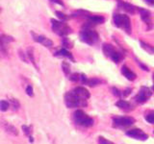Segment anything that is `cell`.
<instances>
[{"instance_id":"52a82bcc","label":"cell","mask_w":154,"mask_h":144,"mask_svg":"<svg viewBox=\"0 0 154 144\" xmlns=\"http://www.w3.org/2000/svg\"><path fill=\"white\" fill-rule=\"evenodd\" d=\"M136 122V119L130 116H115L113 117L114 126L118 128H127L133 125Z\"/></svg>"},{"instance_id":"836d02e7","label":"cell","mask_w":154,"mask_h":144,"mask_svg":"<svg viewBox=\"0 0 154 144\" xmlns=\"http://www.w3.org/2000/svg\"><path fill=\"white\" fill-rule=\"evenodd\" d=\"M19 56H20L21 60H22L23 62H28V61H27V58L25 57L24 53H22V51H21V50H19Z\"/></svg>"},{"instance_id":"5bb4252c","label":"cell","mask_w":154,"mask_h":144,"mask_svg":"<svg viewBox=\"0 0 154 144\" xmlns=\"http://www.w3.org/2000/svg\"><path fill=\"white\" fill-rule=\"evenodd\" d=\"M121 73H123V75L129 81H134L137 77L136 74H135L132 70H130L127 66H125V65L121 67Z\"/></svg>"},{"instance_id":"8992f818","label":"cell","mask_w":154,"mask_h":144,"mask_svg":"<svg viewBox=\"0 0 154 144\" xmlns=\"http://www.w3.org/2000/svg\"><path fill=\"white\" fill-rule=\"evenodd\" d=\"M52 22V29L57 35L61 36H66L71 33V29L67 23L63 21H58L56 19H51Z\"/></svg>"},{"instance_id":"7c38bea8","label":"cell","mask_w":154,"mask_h":144,"mask_svg":"<svg viewBox=\"0 0 154 144\" xmlns=\"http://www.w3.org/2000/svg\"><path fill=\"white\" fill-rule=\"evenodd\" d=\"M73 91H74V93L78 96V97H80L81 99L86 100V101L90 98V96H91L89 90H88L87 88H83V86H77V88H74Z\"/></svg>"},{"instance_id":"f1b7e54d","label":"cell","mask_w":154,"mask_h":144,"mask_svg":"<svg viewBox=\"0 0 154 144\" xmlns=\"http://www.w3.org/2000/svg\"><path fill=\"white\" fill-rule=\"evenodd\" d=\"M63 45L65 47H67V48H71V47H72V43H71L67 38H63Z\"/></svg>"},{"instance_id":"e575fe53","label":"cell","mask_w":154,"mask_h":144,"mask_svg":"<svg viewBox=\"0 0 154 144\" xmlns=\"http://www.w3.org/2000/svg\"><path fill=\"white\" fill-rule=\"evenodd\" d=\"M131 90H132L131 88H126V90L123 91V94L126 97V96H128L129 94H130V92H131Z\"/></svg>"},{"instance_id":"8fae6325","label":"cell","mask_w":154,"mask_h":144,"mask_svg":"<svg viewBox=\"0 0 154 144\" xmlns=\"http://www.w3.org/2000/svg\"><path fill=\"white\" fill-rule=\"evenodd\" d=\"M31 34H32V36H33L34 40L37 41V42L42 43L44 46L48 47V48H50V47L53 46V41L51 40H49V38H46V36H44L37 35V34H35L34 32H31Z\"/></svg>"},{"instance_id":"ab89813d","label":"cell","mask_w":154,"mask_h":144,"mask_svg":"<svg viewBox=\"0 0 154 144\" xmlns=\"http://www.w3.org/2000/svg\"><path fill=\"white\" fill-rule=\"evenodd\" d=\"M153 88V90H154V86H153V88Z\"/></svg>"},{"instance_id":"277c9868","label":"cell","mask_w":154,"mask_h":144,"mask_svg":"<svg viewBox=\"0 0 154 144\" xmlns=\"http://www.w3.org/2000/svg\"><path fill=\"white\" fill-rule=\"evenodd\" d=\"M102 50H103V53L105 54V56L110 58V59L112 60L114 62H116V64L121 62L124 58L123 54H121V52H119L112 44L104 43L102 46Z\"/></svg>"},{"instance_id":"74e56055","label":"cell","mask_w":154,"mask_h":144,"mask_svg":"<svg viewBox=\"0 0 154 144\" xmlns=\"http://www.w3.org/2000/svg\"><path fill=\"white\" fill-rule=\"evenodd\" d=\"M29 141H30L31 143H32V142H33V141H34V138L32 137H30V135H29Z\"/></svg>"},{"instance_id":"484cf974","label":"cell","mask_w":154,"mask_h":144,"mask_svg":"<svg viewBox=\"0 0 154 144\" xmlns=\"http://www.w3.org/2000/svg\"><path fill=\"white\" fill-rule=\"evenodd\" d=\"M55 14H56L57 17H59L61 20H63V21H66V20H68V15H66L65 14H63L62 12L56 11V13H55Z\"/></svg>"},{"instance_id":"44dd1931","label":"cell","mask_w":154,"mask_h":144,"mask_svg":"<svg viewBox=\"0 0 154 144\" xmlns=\"http://www.w3.org/2000/svg\"><path fill=\"white\" fill-rule=\"evenodd\" d=\"M10 108L9 102L6 100H1L0 101V111H7Z\"/></svg>"},{"instance_id":"1f68e13d","label":"cell","mask_w":154,"mask_h":144,"mask_svg":"<svg viewBox=\"0 0 154 144\" xmlns=\"http://www.w3.org/2000/svg\"><path fill=\"white\" fill-rule=\"evenodd\" d=\"M112 90H113V93H114V95L117 96V97H121V91H119L118 88H112Z\"/></svg>"},{"instance_id":"d4e9b609","label":"cell","mask_w":154,"mask_h":144,"mask_svg":"<svg viewBox=\"0 0 154 144\" xmlns=\"http://www.w3.org/2000/svg\"><path fill=\"white\" fill-rule=\"evenodd\" d=\"M11 104H12V107L14 108L15 111H17L20 107L19 102H18L17 99H11Z\"/></svg>"},{"instance_id":"9c48e42d","label":"cell","mask_w":154,"mask_h":144,"mask_svg":"<svg viewBox=\"0 0 154 144\" xmlns=\"http://www.w3.org/2000/svg\"><path fill=\"white\" fill-rule=\"evenodd\" d=\"M125 135H128V137H132V138H135V139L143 140V141L147 140L148 138V135H147V133H144L142 130H140V129L129 130L125 133Z\"/></svg>"},{"instance_id":"60d3db41","label":"cell","mask_w":154,"mask_h":144,"mask_svg":"<svg viewBox=\"0 0 154 144\" xmlns=\"http://www.w3.org/2000/svg\"><path fill=\"white\" fill-rule=\"evenodd\" d=\"M0 12H1V8H0Z\"/></svg>"},{"instance_id":"f35d334b","label":"cell","mask_w":154,"mask_h":144,"mask_svg":"<svg viewBox=\"0 0 154 144\" xmlns=\"http://www.w3.org/2000/svg\"><path fill=\"white\" fill-rule=\"evenodd\" d=\"M153 80H154V74H153Z\"/></svg>"},{"instance_id":"6da1fadb","label":"cell","mask_w":154,"mask_h":144,"mask_svg":"<svg viewBox=\"0 0 154 144\" xmlns=\"http://www.w3.org/2000/svg\"><path fill=\"white\" fill-rule=\"evenodd\" d=\"M92 26H94L91 24L89 21H88L86 24L83 26L82 30L79 33V38L80 40L83 41V42L90 44V45H92V44L96 43L98 41V38H99V36L96 33V31L92 30Z\"/></svg>"},{"instance_id":"d6986e66","label":"cell","mask_w":154,"mask_h":144,"mask_svg":"<svg viewBox=\"0 0 154 144\" xmlns=\"http://www.w3.org/2000/svg\"><path fill=\"white\" fill-rule=\"evenodd\" d=\"M101 83H102V81L97 79V78H91V79H87L85 85H88L89 86H95Z\"/></svg>"},{"instance_id":"4dcf8cb0","label":"cell","mask_w":154,"mask_h":144,"mask_svg":"<svg viewBox=\"0 0 154 144\" xmlns=\"http://www.w3.org/2000/svg\"><path fill=\"white\" fill-rule=\"evenodd\" d=\"M22 130H23V132H24V133L26 135H30V133H31V128L30 127H28V126H26V125H23L22 126Z\"/></svg>"},{"instance_id":"ba28073f","label":"cell","mask_w":154,"mask_h":144,"mask_svg":"<svg viewBox=\"0 0 154 144\" xmlns=\"http://www.w3.org/2000/svg\"><path fill=\"white\" fill-rule=\"evenodd\" d=\"M151 95H152V92L149 88L147 86H143V88H141L139 93L135 96L134 100L139 104H145L148 100V98L151 97Z\"/></svg>"},{"instance_id":"3957f363","label":"cell","mask_w":154,"mask_h":144,"mask_svg":"<svg viewBox=\"0 0 154 144\" xmlns=\"http://www.w3.org/2000/svg\"><path fill=\"white\" fill-rule=\"evenodd\" d=\"M65 103L68 108H77L84 107L87 105V101L83 100L74 93V91H68L65 95Z\"/></svg>"},{"instance_id":"4316f807","label":"cell","mask_w":154,"mask_h":144,"mask_svg":"<svg viewBox=\"0 0 154 144\" xmlns=\"http://www.w3.org/2000/svg\"><path fill=\"white\" fill-rule=\"evenodd\" d=\"M98 144H114L112 141L106 139L105 137H98Z\"/></svg>"},{"instance_id":"ffe728a7","label":"cell","mask_w":154,"mask_h":144,"mask_svg":"<svg viewBox=\"0 0 154 144\" xmlns=\"http://www.w3.org/2000/svg\"><path fill=\"white\" fill-rule=\"evenodd\" d=\"M5 130H6L8 133H12V135H18L17 129V128H15V127L13 126V125L5 124Z\"/></svg>"},{"instance_id":"cb8c5ba5","label":"cell","mask_w":154,"mask_h":144,"mask_svg":"<svg viewBox=\"0 0 154 144\" xmlns=\"http://www.w3.org/2000/svg\"><path fill=\"white\" fill-rule=\"evenodd\" d=\"M80 77H81V74H79V73H73V74H71L70 76V80L71 82H78L79 80H80Z\"/></svg>"},{"instance_id":"ac0fdd59","label":"cell","mask_w":154,"mask_h":144,"mask_svg":"<svg viewBox=\"0 0 154 144\" xmlns=\"http://www.w3.org/2000/svg\"><path fill=\"white\" fill-rule=\"evenodd\" d=\"M140 45H141V47H142L143 49H144V50L147 51L148 54H154V47L153 46H151V45H149V44L145 43V41H143V40L140 41Z\"/></svg>"},{"instance_id":"4fadbf2b","label":"cell","mask_w":154,"mask_h":144,"mask_svg":"<svg viewBox=\"0 0 154 144\" xmlns=\"http://www.w3.org/2000/svg\"><path fill=\"white\" fill-rule=\"evenodd\" d=\"M119 7L121 9L124 10L125 12L129 13V14H136L138 8L133 6L132 4H129V3H126V2H123V1H119Z\"/></svg>"},{"instance_id":"d6a6232c","label":"cell","mask_w":154,"mask_h":144,"mask_svg":"<svg viewBox=\"0 0 154 144\" xmlns=\"http://www.w3.org/2000/svg\"><path fill=\"white\" fill-rule=\"evenodd\" d=\"M136 61H137V64H139V65H140V66H141V67H142V68H143V69H144V70H145V71H148V70H149V69H148V67L147 66V65H145L144 64H143V62H139V61H138V60H136Z\"/></svg>"},{"instance_id":"30bf717a","label":"cell","mask_w":154,"mask_h":144,"mask_svg":"<svg viewBox=\"0 0 154 144\" xmlns=\"http://www.w3.org/2000/svg\"><path fill=\"white\" fill-rule=\"evenodd\" d=\"M139 13H140L142 20L145 22V24H147L148 30L152 29L153 21H152V17H151V13L148 11V10H145V9H139Z\"/></svg>"},{"instance_id":"7a4b0ae2","label":"cell","mask_w":154,"mask_h":144,"mask_svg":"<svg viewBox=\"0 0 154 144\" xmlns=\"http://www.w3.org/2000/svg\"><path fill=\"white\" fill-rule=\"evenodd\" d=\"M113 21L115 26H117L118 28L123 29L124 32H126L128 35L131 34V21H130L128 15L115 14L113 17Z\"/></svg>"},{"instance_id":"f546056e","label":"cell","mask_w":154,"mask_h":144,"mask_svg":"<svg viewBox=\"0 0 154 144\" xmlns=\"http://www.w3.org/2000/svg\"><path fill=\"white\" fill-rule=\"evenodd\" d=\"M26 93H27V95L30 96V97H33V96H34L33 88H32L31 86H28L27 88H26Z\"/></svg>"},{"instance_id":"7402d4cb","label":"cell","mask_w":154,"mask_h":144,"mask_svg":"<svg viewBox=\"0 0 154 144\" xmlns=\"http://www.w3.org/2000/svg\"><path fill=\"white\" fill-rule=\"evenodd\" d=\"M27 56L29 58V60L31 61V62L36 66V62H35V58H34V52H33V48H29L27 49Z\"/></svg>"},{"instance_id":"5b68a950","label":"cell","mask_w":154,"mask_h":144,"mask_svg":"<svg viewBox=\"0 0 154 144\" xmlns=\"http://www.w3.org/2000/svg\"><path fill=\"white\" fill-rule=\"evenodd\" d=\"M73 120L77 125H80L83 127H92L94 125V119L90 117L87 113L82 109H77L73 113Z\"/></svg>"},{"instance_id":"603a6c76","label":"cell","mask_w":154,"mask_h":144,"mask_svg":"<svg viewBox=\"0 0 154 144\" xmlns=\"http://www.w3.org/2000/svg\"><path fill=\"white\" fill-rule=\"evenodd\" d=\"M62 68H63V71L65 73L66 75H68L70 72V64H68L67 62H63L62 64Z\"/></svg>"},{"instance_id":"9a60e30c","label":"cell","mask_w":154,"mask_h":144,"mask_svg":"<svg viewBox=\"0 0 154 144\" xmlns=\"http://www.w3.org/2000/svg\"><path fill=\"white\" fill-rule=\"evenodd\" d=\"M116 106L119 108L121 109H123V111H130L133 109V107H132V105L129 103V102H127L125 100H119L118 102L116 103Z\"/></svg>"},{"instance_id":"2e32d148","label":"cell","mask_w":154,"mask_h":144,"mask_svg":"<svg viewBox=\"0 0 154 144\" xmlns=\"http://www.w3.org/2000/svg\"><path fill=\"white\" fill-rule=\"evenodd\" d=\"M88 21H89L91 24H101L105 21V18L101 17V15H90L88 17Z\"/></svg>"},{"instance_id":"e0dca14e","label":"cell","mask_w":154,"mask_h":144,"mask_svg":"<svg viewBox=\"0 0 154 144\" xmlns=\"http://www.w3.org/2000/svg\"><path fill=\"white\" fill-rule=\"evenodd\" d=\"M55 56L56 57H60V58H68L70 60H71L72 62H75L74 58L72 56V54L70 52H68L67 49H62V50L58 51L57 53H55Z\"/></svg>"},{"instance_id":"d590c367","label":"cell","mask_w":154,"mask_h":144,"mask_svg":"<svg viewBox=\"0 0 154 144\" xmlns=\"http://www.w3.org/2000/svg\"><path fill=\"white\" fill-rule=\"evenodd\" d=\"M52 2H55V3H57V4H60V5H64L63 4V2L61 1V0H51Z\"/></svg>"},{"instance_id":"83f0119b","label":"cell","mask_w":154,"mask_h":144,"mask_svg":"<svg viewBox=\"0 0 154 144\" xmlns=\"http://www.w3.org/2000/svg\"><path fill=\"white\" fill-rule=\"evenodd\" d=\"M145 118L148 123H150V124H154V113H149V114L145 115Z\"/></svg>"},{"instance_id":"8d00e7d4","label":"cell","mask_w":154,"mask_h":144,"mask_svg":"<svg viewBox=\"0 0 154 144\" xmlns=\"http://www.w3.org/2000/svg\"><path fill=\"white\" fill-rule=\"evenodd\" d=\"M145 2L148 4H154V0H145Z\"/></svg>"}]
</instances>
